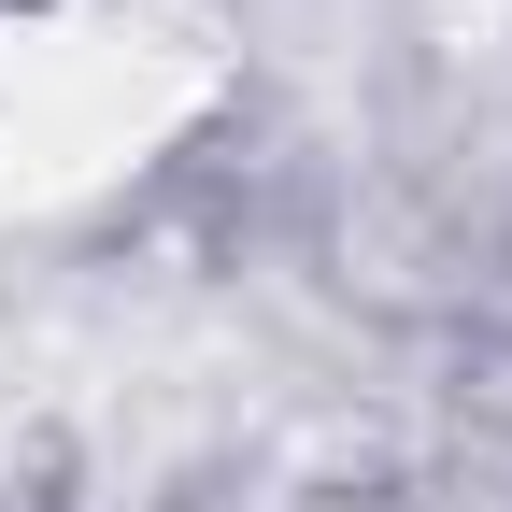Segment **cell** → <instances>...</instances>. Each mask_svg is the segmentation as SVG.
I'll use <instances>...</instances> for the list:
<instances>
[{
  "instance_id": "1",
  "label": "cell",
  "mask_w": 512,
  "mask_h": 512,
  "mask_svg": "<svg viewBox=\"0 0 512 512\" xmlns=\"http://www.w3.org/2000/svg\"><path fill=\"white\" fill-rule=\"evenodd\" d=\"M228 86L214 0H43L0 29V200L72 214L157 171Z\"/></svg>"
}]
</instances>
